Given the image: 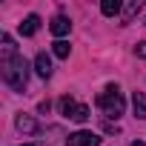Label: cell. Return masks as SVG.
<instances>
[{
	"mask_svg": "<svg viewBox=\"0 0 146 146\" xmlns=\"http://www.w3.org/2000/svg\"><path fill=\"white\" fill-rule=\"evenodd\" d=\"M0 43H3V46H0V69H3V80H6L9 89L23 92V89H26V80H29V63H26V57L17 52L12 35H3Z\"/></svg>",
	"mask_w": 146,
	"mask_h": 146,
	"instance_id": "6da1fadb",
	"label": "cell"
},
{
	"mask_svg": "<svg viewBox=\"0 0 146 146\" xmlns=\"http://www.w3.org/2000/svg\"><path fill=\"white\" fill-rule=\"evenodd\" d=\"M98 106H100V112L106 115V117H120L123 115V109H126V100H123V95H120V89L115 86V83H109L100 95H98Z\"/></svg>",
	"mask_w": 146,
	"mask_h": 146,
	"instance_id": "7a4b0ae2",
	"label": "cell"
},
{
	"mask_svg": "<svg viewBox=\"0 0 146 146\" xmlns=\"http://www.w3.org/2000/svg\"><path fill=\"white\" fill-rule=\"evenodd\" d=\"M66 146H100V137H98L95 132L80 129V132H75V135L66 137Z\"/></svg>",
	"mask_w": 146,
	"mask_h": 146,
	"instance_id": "3957f363",
	"label": "cell"
},
{
	"mask_svg": "<svg viewBox=\"0 0 146 146\" xmlns=\"http://www.w3.org/2000/svg\"><path fill=\"white\" fill-rule=\"evenodd\" d=\"M49 29H52V35H54V37H63V35H69V29H72V20H69L66 15H57V17H52Z\"/></svg>",
	"mask_w": 146,
	"mask_h": 146,
	"instance_id": "277c9868",
	"label": "cell"
},
{
	"mask_svg": "<svg viewBox=\"0 0 146 146\" xmlns=\"http://www.w3.org/2000/svg\"><path fill=\"white\" fill-rule=\"evenodd\" d=\"M78 106H80V103H78L75 98H72V95H63V98L57 100V109H60V115H63V117H75Z\"/></svg>",
	"mask_w": 146,
	"mask_h": 146,
	"instance_id": "5b68a950",
	"label": "cell"
},
{
	"mask_svg": "<svg viewBox=\"0 0 146 146\" xmlns=\"http://www.w3.org/2000/svg\"><path fill=\"white\" fill-rule=\"evenodd\" d=\"M35 72H37L40 78H52V60H49L46 52H40V54L35 57Z\"/></svg>",
	"mask_w": 146,
	"mask_h": 146,
	"instance_id": "8992f818",
	"label": "cell"
},
{
	"mask_svg": "<svg viewBox=\"0 0 146 146\" xmlns=\"http://www.w3.org/2000/svg\"><path fill=\"white\" fill-rule=\"evenodd\" d=\"M15 126H17V129H20L23 135H35V132H37V120H35L32 115H17Z\"/></svg>",
	"mask_w": 146,
	"mask_h": 146,
	"instance_id": "52a82bcc",
	"label": "cell"
},
{
	"mask_svg": "<svg viewBox=\"0 0 146 146\" xmlns=\"http://www.w3.org/2000/svg\"><path fill=\"white\" fill-rule=\"evenodd\" d=\"M132 109H135V117L146 120V92H132Z\"/></svg>",
	"mask_w": 146,
	"mask_h": 146,
	"instance_id": "ba28073f",
	"label": "cell"
},
{
	"mask_svg": "<svg viewBox=\"0 0 146 146\" xmlns=\"http://www.w3.org/2000/svg\"><path fill=\"white\" fill-rule=\"evenodd\" d=\"M37 29H40V17H37V15H29V17L20 23V35H23V37H32Z\"/></svg>",
	"mask_w": 146,
	"mask_h": 146,
	"instance_id": "9c48e42d",
	"label": "cell"
},
{
	"mask_svg": "<svg viewBox=\"0 0 146 146\" xmlns=\"http://www.w3.org/2000/svg\"><path fill=\"white\" fill-rule=\"evenodd\" d=\"M100 12H103L106 17H115V15L123 12V6L117 3V0H103V3H100Z\"/></svg>",
	"mask_w": 146,
	"mask_h": 146,
	"instance_id": "30bf717a",
	"label": "cell"
},
{
	"mask_svg": "<svg viewBox=\"0 0 146 146\" xmlns=\"http://www.w3.org/2000/svg\"><path fill=\"white\" fill-rule=\"evenodd\" d=\"M52 52H54V57L66 60V57H69V52H72V46H69L66 40H54V43H52Z\"/></svg>",
	"mask_w": 146,
	"mask_h": 146,
	"instance_id": "8fae6325",
	"label": "cell"
},
{
	"mask_svg": "<svg viewBox=\"0 0 146 146\" xmlns=\"http://www.w3.org/2000/svg\"><path fill=\"white\" fill-rule=\"evenodd\" d=\"M137 12H140V0H132V3H126V6H123V15H120V17H123V23H129Z\"/></svg>",
	"mask_w": 146,
	"mask_h": 146,
	"instance_id": "7c38bea8",
	"label": "cell"
},
{
	"mask_svg": "<svg viewBox=\"0 0 146 146\" xmlns=\"http://www.w3.org/2000/svg\"><path fill=\"white\" fill-rule=\"evenodd\" d=\"M72 120H75V123H86L89 120V106H78V112H75V117H72Z\"/></svg>",
	"mask_w": 146,
	"mask_h": 146,
	"instance_id": "4fadbf2b",
	"label": "cell"
},
{
	"mask_svg": "<svg viewBox=\"0 0 146 146\" xmlns=\"http://www.w3.org/2000/svg\"><path fill=\"white\" fill-rule=\"evenodd\" d=\"M135 54H137V57H146V40H143V43H137V46H135Z\"/></svg>",
	"mask_w": 146,
	"mask_h": 146,
	"instance_id": "5bb4252c",
	"label": "cell"
},
{
	"mask_svg": "<svg viewBox=\"0 0 146 146\" xmlns=\"http://www.w3.org/2000/svg\"><path fill=\"white\" fill-rule=\"evenodd\" d=\"M132 146H146V143L143 140H132Z\"/></svg>",
	"mask_w": 146,
	"mask_h": 146,
	"instance_id": "9a60e30c",
	"label": "cell"
},
{
	"mask_svg": "<svg viewBox=\"0 0 146 146\" xmlns=\"http://www.w3.org/2000/svg\"><path fill=\"white\" fill-rule=\"evenodd\" d=\"M23 146H37V143H23Z\"/></svg>",
	"mask_w": 146,
	"mask_h": 146,
	"instance_id": "2e32d148",
	"label": "cell"
}]
</instances>
